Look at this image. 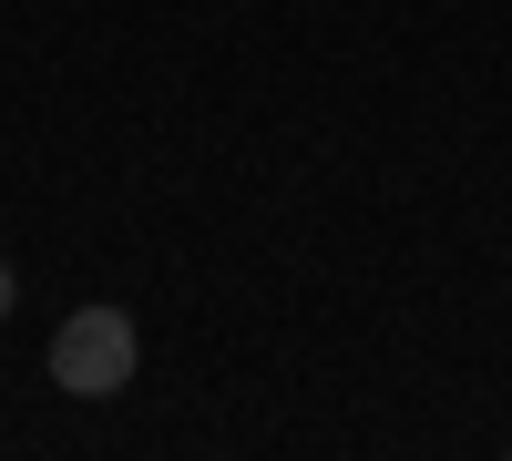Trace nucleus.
Instances as JSON below:
<instances>
[{"label":"nucleus","instance_id":"obj_1","mask_svg":"<svg viewBox=\"0 0 512 461\" xmlns=\"http://www.w3.org/2000/svg\"><path fill=\"white\" fill-rule=\"evenodd\" d=\"M134 369H144V339H134L123 308H72L52 328V390L62 400H123Z\"/></svg>","mask_w":512,"mask_h":461},{"label":"nucleus","instance_id":"obj_2","mask_svg":"<svg viewBox=\"0 0 512 461\" xmlns=\"http://www.w3.org/2000/svg\"><path fill=\"white\" fill-rule=\"evenodd\" d=\"M11 308H21V277H11V267H0V318H11Z\"/></svg>","mask_w":512,"mask_h":461}]
</instances>
